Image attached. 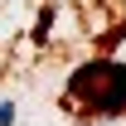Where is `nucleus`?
<instances>
[{
    "mask_svg": "<svg viewBox=\"0 0 126 126\" xmlns=\"http://www.w3.org/2000/svg\"><path fill=\"white\" fill-rule=\"evenodd\" d=\"M63 102L78 116H116L126 111V68L121 63H87L73 73Z\"/></svg>",
    "mask_w": 126,
    "mask_h": 126,
    "instance_id": "obj_1",
    "label": "nucleus"
},
{
    "mask_svg": "<svg viewBox=\"0 0 126 126\" xmlns=\"http://www.w3.org/2000/svg\"><path fill=\"white\" fill-rule=\"evenodd\" d=\"M15 121V107H10V102H0V126H10Z\"/></svg>",
    "mask_w": 126,
    "mask_h": 126,
    "instance_id": "obj_2",
    "label": "nucleus"
}]
</instances>
